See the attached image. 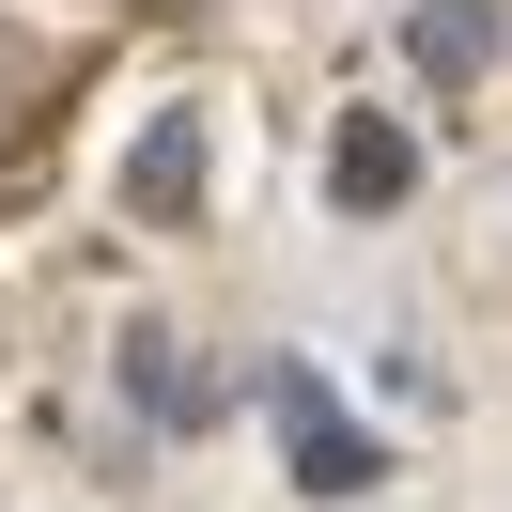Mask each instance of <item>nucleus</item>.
I'll list each match as a JSON object with an SVG mask.
<instances>
[{"instance_id":"obj_1","label":"nucleus","mask_w":512,"mask_h":512,"mask_svg":"<svg viewBox=\"0 0 512 512\" xmlns=\"http://www.w3.org/2000/svg\"><path fill=\"white\" fill-rule=\"evenodd\" d=\"M264 419H280V466H295V497H373V481H388V450L342 419V388H326L311 357H264Z\"/></svg>"},{"instance_id":"obj_2","label":"nucleus","mask_w":512,"mask_h":512,"mask_svg":"<svg viewBox=\"0 0 512 512\" xmlns=\"http://www.w3.org/2000/svg\"><path fill=\"white\" fill-rule=\"evenodd\" d=\"M202 171H218V156H202V109H156V125H140L125 140V218H202Z\"/></svg>"},{"instance_id":"obj_3","label":"nucleus","mask_w":512,"mask_h":512,"mask_svg":"<svg viewBox=\"0 0 512 512\" xmlns=\"http://www.w3.org/2000/svg\"><path fill=\"white\" fill-rule=\"evenodd\" d=\"M404 187H419V140L357 109V125L326 140V202H342V218H388V202H404Z\"/></svg>"},{"instance_id":"obj_4","label":"nucleus","mask_w":512,"mask_h":512,"mask_svg":"<svg viewBox=\"0 0 512 512\" xmlns=\"http://www.w3.org/2000/svg\"><path fill=\"white\" fill-rule=\"evenodd\" d=\"M125 404L156 419V435H202V419H218V373H187L171 326H125Z\"/></svg>"},{"instance_id":"obj_5","label":"nucleus","mask_w":512,"mask_h":512,"mask_svg":"<svg viewBox=\"0 0 512 512\" xmlns=\"http://www.w3.org/2000/svg\"><path fill=\"white\" fill-rule=\"evenodd\" d=\"M404 63L435 78V94H466V78L497 63V0H419V16H404Z\"/></svg>"}]
</instances>
